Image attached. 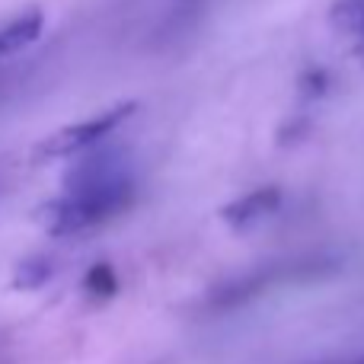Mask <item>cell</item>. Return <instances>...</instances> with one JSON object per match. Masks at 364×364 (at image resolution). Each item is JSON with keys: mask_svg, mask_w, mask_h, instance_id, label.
Wrapping results in <instances>:
<instances>
[{"mask_svg": "<svg viewBox=\"0 0 364 364\" xmlns=\"http://www.w3.org/2000/svg\"><path fill=\"white\" fill-rule=\"evenodd\" d=\"M132 195L134 186L122 170H112L106 164L93 166V170H80L77 176L68 179V192L61 198L42 208L45 227L55 237L93 230V227L119 218L132 205Z\"/></svg>", "mask_w": 364, "mask_h": 364, "instance_id": "obj_1", "label": "cell"}, {"mask_svg": "<svg viewBox=\"0 0 364 364\" xmlns=\"http://www.w3.org/2000/svg\"><path fill=\"white\" fill-rule=\"evenodd\" d=\"M87 291L93 297H112L115 291H119V278H115V269L112 265H106V262H100V265H93V269L87 272Z\"/></svg>", "mask_w": 364, "mask_h": 364, "instance_id": "obj_7", "label": "cell"}, {"mask_svg": "<svg viewBox=\"0 0 364 364\" xmlns=\"http://www.w3.org/2000/svg\"><path fill=\"white\" fill-rule=\"evenodd\" d=\"M329 364H364V352L355 355V358H342V361H329Z\"/></svg>", "mask_w": 364, "mask_h": 364, "instance_id": "obj_9", "label": "cell"}, {"mask_svg": "<svg viewBox=\"0 0 364 364\" xmlns=\"http://www.w3.org/2000/svg\"><path fill=\"white\" fill-rule=\"evenodd\" d=\"M326 87H329V77H326V70H323V68L304 70V77H301L304 96H323V93H326Z\"/></svg>", "mask_w": 364, "mask_h": 364, "instance_id": "obj_8", "label": "cell"}, {"mask_svg": "<svg viewBox=\"0 0 364 364\" xmlns=\"http://www.w3.org/2000/svg\"><path fill=\"white\" fill-rule=\"evenodd\" d=\"M134 102H122V106H112L106 112L93 115V119H83V122H74V125H64L61 132H55L48 141L42 144V154L45 157H70V154H80V151H90L96 147L106 134H112L128 115L134 112Z\"/></svg>", "mask_w": 364, "mask_h": 364, "instance_id": "obj_2", "label": "cell"}, {"mask_svg": "<svg viewBox=\"0 0 364 364\" xmlns=\"http://www.w3.org/2000/svg\"><path fill=\"white\" fill-rule=\"evenodd\" d=\"M329 19L346 36L364 38V0H336L333 10H329Z\"/></svg>", "mask_w": 364, "mask_h": 364, "instance_id": "obj_5", "label": "cell"}, {"mask_svg": "<svg viewBox=\"0 0 364 364\" xmlns=\"http://www.w3.org/2000/svg\"><path fill=\"white\" fill-rule=\"evenodd\" d=\"M278 205H282V192H278L275 186H265V188H256V192L243 195V198H233L230 205L220 211V218L230 227H252L256 220L269 218Z\"/></svg>", "mask_w": 364, "mask_h": 364, "instance_id": "obj_3", "label": "cell"}, {"mask_svg": "<svg viewBox=\"0 0 364 364\" xmlns=\"http://www.w3.org/2000/svg\"><path fill=\"white\" fill-rule=\"evenodd\" d=\"M45 29V13L38 6H29V10L16 13L13 19H6L0 26V61L13 58L16 51H23L26 45H32Z\"/></svg>", "mask_w": 364, "mask_h": 364, "instance_id": "obj_4", "label": "cell"}, {"mask_svg": "<svg viewBox=\"0 0 364 364\" xmlns=\"http://www.w3.org/2000/svg\"><path fill=\"white\" fill-rule=\"evenodd\" d=\"M48 278H51V262H48V259H45V256H29V259H23V265L16 269L13 288L36 291V288H42Z\"/></svg>", "mask_w": 364, "mask_h": 364, "instance_id": "obj_6", "label": "cell"}]
</instances>
